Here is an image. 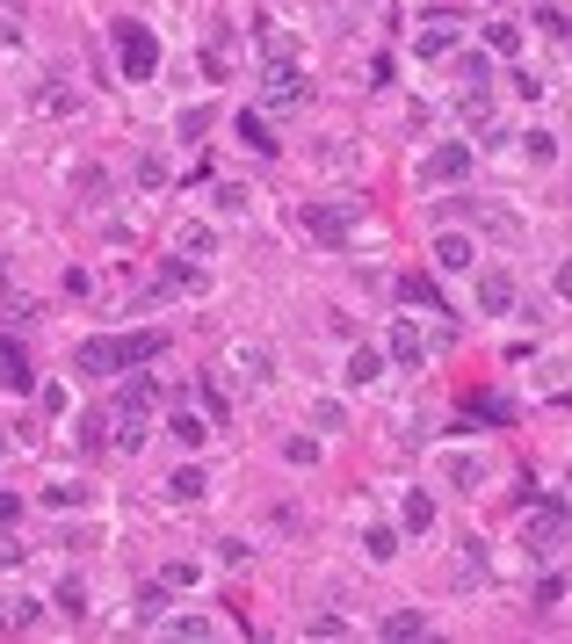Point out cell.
<instances>
[{
  "label": "cell",
  "mask_w": 572,
  "mask_h": 644,
  "mask_svg": "<svg viewBox=\"0 0 572 644\" xmlns=\"http://www.w3.org/2000/svg\"><path fill=\"white\" fill-rule=\"evenodd\" d=\"M160 348H167V333H95V341H80L73 370H80V377H116V370L153 362Z\"/></svg>",
  "instance_id": "1"
},
{
  "label": "cell",
  "mask_w": 572,
  "mask_h": 644,
  "mask_svg": "<svg viewBox=\"0 0 572 644\" xmlns=\"http://www.w3.org/2000/svg\"><path fill=\"white\" fill-rule=\"evenodd\" d=\"M116 66H124V80H153L160 73V37L145 22H116Z\"/></svg>",
  "instance_id": "2"
},
{
  "label": "cell",
  "mask_w": 572,
  "mask_h": 644,
  "mask_svg": "<svg viewBox=\"0 0 572 644\" xmlns=\"http://www.w3.org/2000/svg\"><path fill=\"white\" fill-rule=\"evenodd\" d=\"M297 225L312 239H326V247H341V239H355V225H363V203H305Z\"/></svg>",
  "instance_id": "3"
},
{
  "label": "cell",
  "mask_w": 572,
  "mask_h": 644,
  "mask_svg": "<svg viewBox=\"0 0 572 644\" xmlns=\"http://www.w3.org/2000/svg\"><path fill=\"white\" fill-rule=\"evenodd\" d=\"M261 102H268V109H305V66H297V58H268Z\"/></svg>",
  "instance_id": "4"
},
{
  "label": "cell",
  "mask_w": 572,
  "mask_h": 644,
  "mask_svg": "<svg viewBox=\"0 0 572 644\" xmlns=\"http://www.w3.org/2000/svg\"><path fill=\"white\" fill-rule=\"evenodd\" d=\"M464 174H471V145H435L428 160H420V181H428V189H457Z\"/></svg>",
  "instance_id": "5"
},
{
  "label": "cell",
  "mask_w": 572,
  "mask_h": 644,
  "mask_svg": "<svg viewBox=\"0 0 572 644\" xmlns=\"http://www.w3.org/2000/svg\"><path fill=\"white\" fill-rule=\"evenodd\" d=\"M182 290H203V275H196L189 261H167V268L153 275V283L138 290V312H153V304H167V297H182Z\"/></svg>",
  "instance_id": "6"
},
{
  "label": "cell",
  "mask_w": 572,
  "mask_h": 644,
  "mask_svg": "<svg viewBox=\"0 0 572 644\" xmlns=\"http://www.w3.org/2000/svg\"><path fill=\"white\" fill-rule=\"evenodd\" d=\"M478 312H486V319H507V312H515V283H507L500 268L478 275Z\"/></svg>",
  "instance_id": "7"
},
{
  "label": "cell",
  "mask_w": 572,
  "mask_h": 644,
  "mask_svg": "<svg viewBox=\"0 0 572 644\" xmlns=\"http://www.w3.org/2000/svg\"><path fill=\"white\" fill-rule=\"evenodd\" d=\"M428 254H435V268H442V275H464V268L478 261V247H471L464 232H435V247H428Z\"/></svg>",
  "instance_id": "8"
},
{
  "label": "cell",
  "mask_w": 572,
  "mask_h": 644,
  "mask_svg": "<svg viewBox=\"0 0 572 644\" xmlns=\"http://www.w3.org/2000/svg\"><path fill=\"white\" fill-rule=\"evenodd\" d=\"M232 370L247 377V384H268V377H276V355L254 348V341H232Z\"/></svg>",
  "instance_id": "9"
},
{
  "label": "cell",
  "mask_w": 572,
  "mask_h": 644,
  "mask_svg": "<svg viewBox=\"0 0 572 644\" xmlns=\"http://www.w3.org/2000/svg\"><path fill=\"white\" fill-rule=\"evenodd\" d=\"M37 109H44V116H73V109H80V87H73L66 73H51L44 95H37Z\"/></svg>",
  "instance_id": "10"
},
{
  "label": "cell",
  "mask_w": 572,
  "mask_h": 644,
  "mask_svg": "<svg viewBox=\"0 0 572 644\" xmlns=\"http://www.w3.org/2000/svg\"><path fill=\"white\" fill-rule=\"evenodd\" d=\"M391 362H406V370H413V362H428V341H420V326H413V319L391 326Z\"/></svg>",
  "instance_id": "11"
},
{
  "label": "cell",
  "mask_w": 572,
  "mask_h": 644,
  "mask_svg": "<svg viewBox=\"0 0 572 644\" xmlns=\"http://www.w3.org/2000/svg\"><path fill=\"white\" fill-rule=\"evenodd\" d=\"M167 616V587H138L131 594V630H153Z\"/></svg>",
  "instance_id": "12"
},
{
  "label": "cell",
  "mask_w": 572,
  "mask_h": 644,
  "mask_svg": "<svg viewBox=\"0 0 572 644\" xmlns=\"http://www.w3.org/2000/svg\"><path fill=\"white\" fill-rule=\"evenodd\" d=\"M377 377H384V348H355V355H348V384L370 391Z\"/></svg>",
  "instance_id": "13"
},
{
  "label": "cell",
  "mask_w": 572,
  "mask_h": 644,
  "mask_svg": "<svg viewBox=\"0 0 572 644\" xmlns=\"http://www.w3.org/2000/svg\"><path fill=\"white\" fill-rule=\"evenodd\" d=\"M167 435L182 442V449H203V442H210V420H203V413H174V420H167Z\"/></svg>",
  "instance_id": "14"
},
{
  "label": "cell",
  "mask_w": 572,
  "mask_h": 644,
  "mask_svg": "<svg viewBox=\"0 0 572 644\" xmlns=\"http://www.w3.org/2000/svg\"><path fill=\"white\" fill-rule=\"evenodd\" d=\"M37 616H44V608L29 601V594H8V601H0V630H29Z\"/></svg>",
  "instance_id": "15"
},
{
  "label": "cell",
  "mask_w": 572,
  "mask_h": 644,
  "mask_svg": "<svg viewBox=\"0 0 572 644\" xmlns=\"http://www.w3.org/2000/svg\"><path fill=\"white\" fill-rule=\"evenodd\" d=\"M239 138H247V145L261 152V160H276V152H283V145H276V131H268V124H261V116H254V109H247V116H239Z\"/></svg>",
  "instance_id": "16"
},
{
  "label": "cell",
  "mask_w": 572,
  "mask_h": 644,
  "mask_svg": "<svg viewBox=\"0 0 572 644\" xmlns=\"http://www.w3.org/2000/svg\"><path fill=\"white\" fill-rule=\"evenodd\" d=\"M384 637H428V616H420V608H391V616H384Z\"/></svg>",
  "instance_id": "17"
},
{
  "label": "cell",
  "mask_w": 572,
  "mask_h": 644,
  "mask_svg": "<svg viewBox=\"0 0 572 644\" xmlns=\"http://www.w3.org/2000/svg\"><path fill=\"white\" fill-rule=\"evenodd\" d=\"M254 37H261V51H268V58H297V51H290V29H283V22H254Z\"/></svg>",
  "instance_id": "18"
},
{
  "label": "cell",
  "mask_w": 572,
  "mask_h": 644,
  "mask_svg": "<svg viewBox=\"0 0 572 644\" xmlns=\"http://www.w3.org/2000/svg\"><path fill=\"white\" fill-rule=\"evenodd\" d=\"M399 297H406V304H428V312H442V297H435L428 275H399Z\"/></svg>",
  "instance_id": "19"
},
{
  "label": "cell",
  "mask_w": 572,
  "mask_h": 644,
  "mask_svg": "<svg viewBox=\"0 0 572 644\" xmlns=\"http://www.w3.org/2000/svg\"><path fill=\"white\" fill-rule=\"evenodd\" d=\"M196 406H203V420H225V413H232V398L210 384V377H196Z\"/></svg>",
  "instance_id": "20"
},
{
  "label": "cell",
  "mask_w": 572,
  "mask_h": 644,
  "mask_svg": "<svg viewBox=\"0 0 572 644\" xmlns=\"http://www.w3.org/2000/svg\"><path fill=\"white\" fill-rule=\"evenodd\" d=\"M73 442H80V449H102V442H109V413H80Z\"/></svg>",
  "instance_id": "21"
},
{
  "label": "cell",
  "mask_w": 572,
  "mask_h": 644,
  "mask_svg": "<svg viewBox=\"0 0 572 644\" xmlns=\"http://www.w3.org/2000/svg\"><path fill=\"white\" fill-rule=\"evenodd\" d=\"M413 51H420V58H442V51H449V22H428V29L413 37Z\"/></svg>",
  "instance_id": "22"
},
{
  "label": "cell",
  "mask_w": 572,
  "mask_h": 644,
  "mask_svg": "<svg viewBox=\"0 0 572 644\" xmlns=\"http://www.w3.org/2000/svg\"><path fill=\"white\" fill-rule=\"evenodd\" d=\"M486 44H493L500 58H515V51H522V29H507V22H486Z\"/></svg>",
  "instance_id": "23"
},
{
  "label": "cell",
  "mask_w": 572,
  "mask_h": 644,
  "mask_svg": "<svg viewBox=\"0 0 572 644\" xmlns=\"http://www.w3.org/2000/svg\"><path fill=\"white\" fill-rule=\"evenodd\" d=\"M167 500H203V471H174L167 478Z\"/></svg>",
  "instance_id": "24"
},
{
  "label": "cell",
  "mask_w": 572,
  "mask_h": 644,
  "mask_svg": "<svg viewBox=\"0 0 572 644\" xmlns=\"http://www.w3.org/2000/svg\"><path fill=\"white\" fill-rule=\"evenodd\" d=\"M406 529H435V500L428 493H406Z\"/></svg>",
  "instance_id": "25"
},
{
  "label": "cell",
  "mask_w": 572,
  "mask_h": 644,
  "mask_svg": "<svg viewBox=\"0 0 572 644\" xmlns=\"http://www.w3.org/2000/svg\"><path fill=\"white\" fill-rule=\"evenodd\" d=\"M58 608H66L73 623H87V587H80V579H66V587H58Z\"/></svg>",
  "instance_id": "26"
},
{
  "label": "cell",
  "mask_w": 572,
  "mask_h": 644,
  "mask_svg": "<svg viewBox=\"0 0 572 644\" xmlns=\"http://www.w3.org/2000/svg\"><path fill=\"white\" fill-rule=\"evenodd\" d=\"M312 420L326 427V435H341V427H348V413H341V398H319V406H312Z\"/></svg>",
  "instance_id": "27"
},
{
  "label": "cell",
  "mask_w": 572,
  "mask_h": 644,
  "mask_svg": "<svg viewBox=\"0 0 572 644\" xmlns=\"http://www.w3.org/2000/svg\"><path fill=\"white\" fill-rule=\"evenodd\" d=\"M363 550L384 565V558H399V536H391V529H370V536H363Z\"/></svg>",
  "instance_id": "28"
},
{
  "label": "cell",
  "mask_w": 572,
  "mask_h": 644,
  "mask_svg": "<svg viewBox=\"0 0 572 644\" xmlns=\"http://www.w3.org/2000/svg\"><path fill=\"white\" fill-rule=\"evenodd\" d=\"M174 247H182V254H210V232L203 225H182V232H174Z\"/></svg>",
  "instance_id": "29"
},
{
  "label": "cell",
  "mask_w": 572,
  "mask_h": 644,
  "mask_svg": "<svg viewBox=\"0 0 572 644\" xmlns=\"http://www.w3.org/2000/svg\"><path fill=\"white\" fill-rule=\"evenodd\" d=\"M536 29H544V44H565V8H544V15H536Z\"/></svg>",
  "instance_id": "30"
},
{
  "label": "cell",
  "mask_w": 572,
  "mask_h": 644,
  "mask_svg": "<svg viewBox=\"0 0 572 644\" xmlns=\"http://www.w3.org/2000/svg\"><path fill=\"white\" fill-rule=\"evenodd\" d=\"M522 145H529V160H558V138H551V131H529Z\"/></svg>",
  "instance_id": "31"
},
{
  "label": "cell",
  "mask_w": 572,
  "mask_h": 644,
  "mask_svg": "<svg viewBox=\"0 0 572 644\" xmlns=\"http://www.w3.org/2000/svg\"><path fill=\"white\" fill-rule=\"evenodd\" d=\"M565 601V579L558 572H544V587H536V608H558Z\"/></svg>",
  "instance_id": "32"
},
{
  "label": "cell",
  "mask_w": 572,
  "mask_h": 644,
  "mask_svg": "<svg viewBox=\"0 0 572 644\" xmlns=\"http://www.w3.org/2000/svg\"><path fill=\"white\" fill-rule=\"evenodd\" d=\"M167 637H210V623H203V616H174Z\"/></svg>",
  "instance_id": "33"
},
{
  "label": "cell",
  "mask_w": 572,
  "mask_h": 644,
  "mask_svg": "<svg viewBox=\"0 0 572 644\" xmlns=\"http://www.w3.org/2000/svg\"><path fill=\"white\" fill-rule=\"evenodd\" d=\"M305 630H312V637H348V623H341V616H312Z\"/></svg>",
  "instance_id": "34"
},
{
  "label": "cell",
  "mask_w": 572,
  "mask_h": 644,
  "mask_svg": "<svg viewBox=\"0 0 572 644\" xmlns=\"http://www.w3.org/2000/svg\"><path fill=\"white\" fill-rule=\"evenodd\" d=\"M0 355H8V348H0Z\"/></svg>",
  "instance_id": "35"
}]
</instances>
